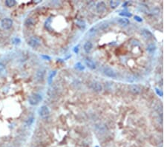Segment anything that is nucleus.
Masks as SVG:
<instances>
[{"label": "nucleus", "instance_id": "obj_19", "mask_svg": "<svg viewBox=\"0 0 167 147\" xmlns=\"http://www.w3.org/2000/svg\"><path fill=\"white\" fill-rule=\"evenodd\" d=\"M97 29L94 28H91L89 31H88V34L90 36H91V37H92V36H95L96 34H97Z\"/></svg>", "mask_w": 167, "mask_h": 147}, {"label": "nucleus", "instance_id": "obj_12", "mask_svg": "<svg viewBox=\"0 0 167 147\" xmlns=\"http://www.w3.org/2000/svg\"><path fill=\"white\" fill-rule=\"evenodd\" d=\"M92 48H93V45L92 43L89 41H87L84 44V46H83V49H84L85 52L88 54V53L92 51Z\"/></svg>", "mask_w": 167, "mask_h": 147}, {"label": "nucleus", "instance_id": "obj_6", "mask_svg": "<svg viewBox=\"0 0 167 147\" xmlns=\"http://www.w3.org/2000/svg\"><path fill=\"white\" fill-rule=\"evenodd\" d=\"M95 127L96 131L98 133H100V134H104L106 131H108V127L106 126V124L102 123H97L94 126Z\"/></svg>", "mask_w": 167, "mask_h": 147}, {"label": "nucleus", "instance_id": "obj_13", "mask_svg": "<svg viewBox=\"0 0 167 147\" xmlns=\"http://www.w3.org/2000/svg\"><path fill=\"white\" fill-rule=\"evenodd\" d=\"M117 22H118V23L121 25H122V26H127V25H129L130 23L129 20L127 18H124V17L119 18Z\"/></svg>", "mask_w": 167, "mask_h": 147}, {"label": "nucleus", "instance_id": "obj_18", "mask_svg": "<svg viewBox=\"0 0 167 147\" xmlns=\"http://www.w3.org/2000/svg\"><path fill=\"white\" fill-rule=\"evenodd\" d=\"M16 2L15 0H6L5 5L8 7H12L16 5Z\"/></svg>", "mask_w": 167, "mask_h": 147}, {"label": "nucleus", "instance_id": "obj_23", "mask_svg": "<svg viewBox=\"0 0 167 147\" xmlns=\"http://www.w3.org/2000/svg\"><path fill=\"white\" fill-rule=\"evenodd\" d=\"M5 71V65L3 63H0V74L2 73H4Z\"/></svg>", "mask_w": 167, "mask_h": 147}, {"label": "nucleus", "instance_id": "obj_1", "mask_svg": "<svg viewBox=\"0 0 167 147\" xmlns=\"http://www.w3.org/2000/svg\"><path fill=\"white\" fill-rule=\"evenodd\" d=\"M42 100V97L41 94L38 93H34L29 97L28 102L31 106H36L41 102Z\"/></svg>", "mask_w": 167, "mask_h": 147}, {"label": "nucleus", "instance_id": "obj_11", "mask_svg": "<svg viewBox=\"0 0 167 147\" xmlns=\"http://www.w3.org/2000/svg\"><path fill=\"white\" fill-rule=\"evenodd\" d=\"M141 34L145 39H147V40H150L153 37L152 33L148 29H143L142 31H141Z\"/></svg>", "mask_w": 167, "mask_h": 147}, {"label": "nucleus", "instance_id": "obj_28", "mask_svg": "<svg viewBox=\"0 0 167 147\" xmlns=\"http://www.w3.org/2000/svg\"><path fill=\"white\" fill-rule=\"evenodd\" d=\"M135 20H137V21H138V22H142L143 21L142 19L140 18V16H135Z\"/></svg>", "mask_w": 167, "mask_h": 147}, {"label": "nucleus", "instance_id": "obj_9", "mask_svg": "<svg viewBox=\"0 0 167 147\" xmlns=\"http://www.w3.org/2000/svg\"><path fill=\"white\" fill-rule=\"evenodd\" d=\"M106 5L103 2H100L96 5V11H97V13H99L104 12L106 11Z\"/></svg>", "mask_w": 167, "mask_h": 147}, {"label": "nucleus", "instance_id": "obj_24", "mask_svg": "<svg viewBox=\"0 0 167 147\" xmlns=\"http://www.w3.org/2000/svg\"><path fill=\"white\" fill-rule=\"evenodd\" d=\"M34 117H30V118H29L28 120H27V122H26V123H27L28 126H31V124L34 123Z\"/></svg>", "mask_w": 167, "mask_h": 147}, {"label": "nucleus", "instance_id": "obj_3", "mask_svg": "<svg viewBox=\"0 0 167 147\" xmlns=\"http://www.w3.org/2000/svg\"><path fill=\"white\" fill-rule=\"evenodd\" d=\"M13 20L10 18H4L1 21V26L5 30H8L13 26Z\"/></svg>", "mask_w": 167, "mask_h": 147}, {"label": "nucleus", "instance_id": "obj_27", "mask_svg": "<svg viewBox=\"0 0 167 147\" xmlns=\"http://www.w3.org/2000/svg\"><path fill=\"white\" fill-rule=\"evenodd\" d=\"M56 74V71H54V73H51V74L50 75V77H49V79H48V82L49 83H51V80H52L53 77H54V76Z\"/></svg>", "mask_w": 167, "mask_h": 147}, {"label": "nucleus", "instance_id": "obj_21", "mask_svg": "<svg viewBox=\"0 0 167 147\" xmlns=\"http://www.w3.org/2000/svg\"><path fill=\"white\" fill-rule=\"evenodd\" d=\"M51 23V17H50V18L48 19V20H46V22H45V28H46L47 29H48V30H51V28H50V24Z\"/></svg>", "mask_w": 167, "mask_h": 147}, {"label": "nucleus", "instance_id": "obj_20", "mask_svg": "<svg viewBox=\"0 0 167 147\" xmlns=\"http://www.w3.org/2000/svg\"><path fill=\"white\" fill-rule=\"evenodd\" d=\"M120 16H123L124 18H129V17H131L132 14L129 12H122L120 13Z\"/></svg>", "mask_w": 167, "mask_h": 147}, {"label": "nucleus", "instance_id": "obj_2", "mask_svg": "<svg viewBox=\"0 0 167 147\" xmlns=\"http://www.w3.org/2000/svg\"><path fill=\"white\" fill-rule=\"evenodd\" d=\"M102 72H103V74H104L106 77H109V78L116 79L117 77L116 72H115L112 68H110V67H108V66L104 67L103 69H102Z\"/></svg>", "mask_w": 167, "mask_h": 147}, {"label": "nucleus", "instance_id": "obj_26", "mask_svg": "<svg viewBox=\"0 0 167 147\" xmlns=\"http://www.w3.org/2000/svg\"><path fill=\"white\" fill-rule=\"evenodd\" d=\"M155 92H156V93L158 94L159 96H160V97H163V92H162L161 90H160V89H158V88H155Z\"/></svg>", "mask_w": 167, "mask_h": 147}, {"label": "nucleus", "instance_id": "obj_16", "mask_svg": "<svg viewBox=\"0 0 167 147\" xmlns=\"http://www.w3.org/2000/svg\"><path fill=\"white\" fill-rule=\"evenodd\" d=\"M36 20L34 18L31 17V18H28L25 20V25H27V26H34V25L36 24Z\"/></svg>", "mask_w": 167, "mask_h": 147}, {"label": "nucleus", "instance_id": "obj_14", "mask_svg": "<svg viewBox=\"0 0 167 147\" xmlns=\"http://www.w3.org/2000/svg\"><path fill=\"white\" fill-rule=\"evenodd\" d=\"M85 63H86V66L88 67V68H89L90 69L94 70V69H95L96 68V64L94 63L92 60H91V59H86V60H85Z\"/></svg>", "mask_w": 167, "mask_h": 147}, {"label": "nucleus", "instance_id": "obj_22", "mask_svg": "<svg viewBox=\"0 0 167 147\" xmlns=\"http://www.w3.org/2000/svg\"><path fill=\"white\" fill-rule=\"evenodd\" d=\"M76 68H77V69H79V70L83 71V70H84L85 67L83 66V65L82 64V63H77V64H76Z\"/></svg>", "mask_w": 167, "mask_h": 147}, {"label": "nucleus", "instance_id": "obj_29", "mask_svg": "<svg viewBox=\"0 0 167 147\" xmlns=\"http://www.w3.org/2000/svg\"><path fill=\"white\" fill-rule=\"evenodd\" d=\"M13 42V43H15V44H17V43L20 42V40L19 39V38H15Z\"/></svg>", "mask_w": 167, "mask_h": 147}, {"label": "nucleus", "instance_id": "obj_5", "mask_svg": "<svg viewBox=\"0 0 167 147\" xmlns=\"http://www.w3.org/2000/svg\"><path fill=\"white\" fill-rule=\"evenodd\" d=\"M129 90L131 93L134 94H139L142 92V88L141 86L137 84H131L129 86Z\"/></svg>", "mask_w": 167, "mask_h": 147}, {"label": "nucleus", "instance_id": "obj_4", "mask_svg": "<svg viewBox=\"0 0 167 147\" xmlns=\"http://www.w3.org/2000/svg\"><path fill=\"white\" fill-rule=\"evenodd\" d=\"M90 88L92 91L95 92H101L102 91V86L100 83L97 82V81H93L90 83L89 85Z\"/></svg>", "mask_w": 167, "mask_h": 147}, {"label": "nucleus", "instance_id": "obj_8", "mask_svg": "<svg viewBox=\"0 0 167 147\" xmlns=\"http://www.w3.org/2000/svg\"><path fill=\"white\" fill-rule=\"evenodd\" d=\"M28 45L29 46H31V48L36 49V48H37V47H39L40 45V41L38 38L31 37L28 41Z\"/></svg>", "mask_w": 167, "mask_h": 147}, {"label": "nucleus", "instance_id": "obj_17", "mask_svg": "<svg viewBox=\"0 0 167 147\" xmlns=\"http://www.w3.org/2000/svg\"><path fill=\"white\" fill-rule=\"evenodd\" d=\"M120 5H121V1H117V0H112V1H110V7H111V8H112V9L117 8Z\"/></svg>", "mask_w": 167, "mask_h": 147}, {"label": "nucleus", "instance_id": "obj_15", "mask_svg": "<svg viewBox=\"0 0 167 147\" xmlns=\"http://www.w3.org/2000/svg\"><path fill=\"white\" fill-rule=\"evenodd\" d=\"M156 49L157 47L155 43H150V44L148 45L147 48H146V50H147V51L149 54H153V53H155Z\"/></svg>", "mask_w": 167, "mask_h": 147}, {"label": "nucleus", "instance_id": "obj_25", "mask_svg": "<svg viewBox=\"0 0 167 147\" xmlns=\"http://www.w3.org/2000/svg\"><path fill=\"white\" fill-rule=\"evenodd\" d=\"M108 24L104 23V24H102V25L100 26V28L102 29V30H106V28H108Z\"/></svg>", "mask_w": 167, "mask_h": 147}, {"label": "nucleus", "instance_id": "obj_7", "mask_svg": "<svg viewBox=\"0 0 167 147\" xmlns=\"http://www.w3.org/2000/svg\"><path fill=\"white\" fill-rule=\"evenodd\" d=\"M38 114L41 117H45L49 115L50 110L47 106H42L40 108V109L38 110Z\"/></svg>", "mask_w": 167, "mask_h": 147}, {"label": "nucleus", "instance_id": "obj_30", "mask_svg": "<svg viewBox=\"0 0 167 147\" xmlns=\"http://www.w3.org/2000/svg\"><path fill=\"white\" fill-rule=\"evenodd\" d=\"M158 147H163V146H158Z\"/></svg>", "mask_w": 167, "mask_h": 147}, {"label": "nucleus", "instance_id": "obj_10", "mask_svg": "<svg viewBox=\"0 0 167 147\" xmlns=\"http://www.w3.org/2000/svg\"><path fill=\"white\" fill-rule=\"evenodd\" d=\"M35 80L38 82H42L45 77V71L43 70H39L35 74Z\"/></svg>", "mask_w": 167, "mask_h": 147}]
</instances>
